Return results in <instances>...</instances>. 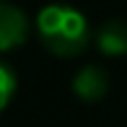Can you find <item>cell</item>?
<instances>
[{
    "label": "cell",
    "instance_id": "8992f818",
    "mask_svg": "<svg viewBox=\"0 0 127 127\" xmlns=\"http://www.w3.org/2000/svg\"><path fill=\"white\" fill-rule=\"evenodd\" d=\"M0 3H3V0H0Z\"/></svg>",
    "mask_w": 127,
    "mask_h": 127
},
{
    "label": "cell",
    "instance_id": "7a4b0ae2",
    "mask_svg": "<svg viewBox=\"0 0 127 127\" xmlns=\"http://www.w3.org/2000/svg\"><path fill=\"white\" fill-rule=\"evenodd\" d=\"M31 31H34V21L29 18L26 10L3 0L0 3V55H8V52L24 47Z\"/></svg>",
    "mask_w": 127,
    "mask_h": 127
},
{
    "label": "cell",
    "instance_id": "3957f363",
    "mask_svg": "<svg viewBox=\"0 0 127 127\" xmlns=\"http://www.w3.org/2000/svg\"><path fill=\"white\" fill-rule=\"evenodd\" d=\"M73 94L86 104H96L109 94V73L101 65H83L73 75Z\"/></svg>",
    "mask_w": 127,
    "mask_h": 127
},
{
    "label": "cell",
    "instance_id": "277c9868",
    "mask_svg": "<svg viewBox=\"0 0 127 127\" xmlns=\"http://www.w3.org/2000/svg\"><path fill=\"white\" fill-rule=\"evenodd\" d=\"M96 49L104 57H125L127 55V21L109 18L94 34Z\"/></svg>",
    "mask_w": 127,
    "mask_h": 127
},
{
    "label": "cell",
    "instance_id": "6da1fadb",
    "mask_svg": "<svg viewBox=\"0 0 127 127\" xmlns=\"http://www.w3.org/2000/svg\"><path fill=\"white\" fill-rule=\"evenodd\" d=\"M34 34L55 57H78L91 42V24L75 5L49 3L34 18Z\"/></svg>",
    "mask_w": 127,
    "mask_h": 127
},
{
    "label": "cell",
    "instance_id": "5b68a950",
    "mask_svg": "<svg viewBox=\"0 0 127 127\" xmlns=\"http://www.w3.org/2000/svg\"><path fill=\"white\" fill-rule=\"evenodd\" d=\"M16 88H18V78H16L13 67H10L8 62L0 60V112L8 109V104L13 101Z\"/></svg>",
    "mask_w": 127,
    "mask_h": 127
}]
</instances>
